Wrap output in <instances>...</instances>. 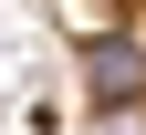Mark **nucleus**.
<instances>
[{
  "instance_id": "obj_1",
  "label": "nucleus",
  "mask_w": 146,
  "mask_h": 135,
  "mask_svg": "<svg viewBox=\"0 0 146 135\" xmlns=\"http://www.w3.org/2000/svg\"><path fill=\"white\" fill-rule=\"evenodd\" d=\"M84 94H94L104 114H125L146 94V31H104V42H84Z\"/></svg>"
},
{
  "instance_id": "obj_2",
  "label": "nucleus",
  "mask_w": 146,
  "mask_h": 135,
  "mask_svg": "<svg viewBox=\"0 0 146 135\" xmlns=\"http://www.w3.org/2000/svg\"><path fill=\"white\" fill-rule=\"evenodd\" d=\"M52 21L84 31V42H104V31H125V0H52Z\"/></svg>"
}]
</instances>
